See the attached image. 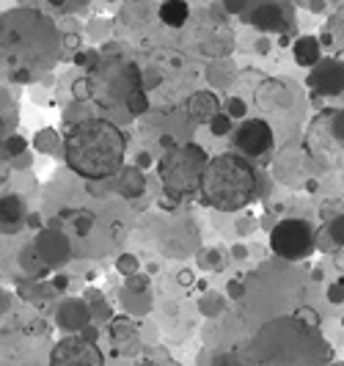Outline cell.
<instances>
[{
	"mask_svg": "<svg viewBox=\"0 0 344 366\" xmlns=\"http://www.w3.org/2000/svg\"><path fill=\"white\" fill-rule=\"evenodd\" d=\"M0 223H3V234H17L23 229V223H28V215H25V204L20 196H3L0 201Z\"/></svg>",
	"mask_w": 344,
	"mask_h": 366,
	"instance_id": "13",
	"label": "cell"
},
{
	"mask_svg": "<svg viewBox=\"0 0 344 366\" xmlns=\"http://www.w3.org/2000/svg\"><path fill=\"white\" fill-rule=\"evenodd\" d=\"M33 77H36V74H33L31 69H17V72L11 74L14 83H33Z\"/></svg>",
	"mask_w": 344,
	"mask_h": 366,
	"instance_id": "41",
	"label": "cell"
},
{
	"mask_svg": "<svg viewBox=\"0 0 344 366\" xmlns=\"http://www.w3.org/2000/svg\"><path fill=\"white\" fill-rule=\"evenodd\" d=\"M50 284H53V287H56L58 292H63V289L69 287V278H66V275H61V273H56V278H53Z\"/></svg>",
	"mask_w": 344,
	"mask_h": 366,
	"instance_id": "46",
	"label": "cell"
},
{
	"mask_svg": "<svg viewBox=\"0 0 344 366\" xmlns=\"http://www.w3.org/2000/svg\"><path fill=\"white\" fill-rule=\"evenodd\" d=\"M28 229H33V232H42V218L33 212V215H28Z\"/></svg>",
	"mask_w": 344,
	"mask_h": 366,
	"instance_id": "48",
	"label": "cell"
},
{
	"mask_svg": "<svg viewBox=\"0 0 344 366\" xmlns=\"http://www.w3.org/2000/svg\"><path fill=\"white\" fill-rule=\"evenodd\" d=\"M91 320H94V314H91V306L86 300L66 298L56 308V325L63 333H80L83 328L91 325Z\"/></svg>",
	"mask_w": 344,
	"mask_h": 366,
	"instance_id": "11",
	"label": "cell"
},
{
	"mask_svg": "<svg viewBox=\"0 0 344 366\" xmlns=\"http://www.w3.org/2000/svg\"><path fill=\"white\" fill-rule=\"evenodd\" d=\"M33 146H36L39 152H47V155H53V152L61 146V135L56 133V130H42V133L36 135Z\"/></svg>",
	"mask_w": 344,
	"mask_h": 366,
	"instance_id": "26",
	"label": "cell"
},
{
	"mask_svg": "<svg viewBox=\"0 0 344 366\" xmlns=\"http://www.w3.org/2000/svg\"><path fill=\"white\" fill-rule=\"evenodd\" d=\"M80 336H83V339H89V341H96L99 331H96L94 325H89V328H83V331H80Z\"/></svg>",
	"mask_w": 344,
	"mask_h": 366,
	"instance_id": "49",
	"label": "cell"
},
{
	"mask_svg": "<svg viewBox=\"0 0 344 366\" xmlns=\"http://www.w3.org/2000/svg\"><path fill=\"white\" fill-rule=\"evenodd\" d=\"M28 331H31L33 336H42V333H47V325H44L42 317H33V322L28 325Z\"/></svg>",
	"mask_w": 344,
	"mask_h": 366,
	"instance_id": "44",
	"label": "cell"
},
{
	"mask_svg": "<svg viewBox=\"0 0 344 366\" xmlns=\"http://www.w3.org/2000/svg\"><path fill=\"white\" fill-rule=\"evenodd\" d=\"M152 163H155V160H152V155H149V152H138V155H135V166L141 168V171L152 168Z\"/></svg>",
	"mask_w": 344,
	"mask_h": 366,
	"instance_id": "42",
	"label": "cell"
},
{
	"mask_svg": "<svg viewBox=\"0 0 344 366\" xmlns=\"http://www.w3.org/2000/svg\"><path fill=\"white\" fill-rule=\"evenodd\" d=\"M110 339L116 344V353H122V355L135 353V347H138V331L129 322V317H116L110 322Z\"/></svg>",
	"mask_w": 344,
	"mask_h": 366,
	"instance_id": "15",
	"label": "cell"
},
{
	"mask_svg": "<svg viewBox=\"0 0 344 366\" xmlns=\"http://www.w3.org/2000/svg\"><path fill=\"white\" fill-rule=\"evenodd\" d=\"M20 262H23V267L31 273L33 278H44V273L50 270V267L42 262V256L36 254V245H33V242L23 248V254H20Z\"/></svg>",
	"mask_w": 344,
	"mask_h": 366,
	"instance_id": "22",
	"label": "cell"
},
{
	"mask_svg": "<svg viewBox=\"0 0 344 366\" xmlns=\"http://www.w3.org/2000/svg\"><path fill=\"white\" fill-rule=\"evenodd\" d=\"M226 113H229L231 119H246V113H248V105L240 100V97H231V100L226 102Z\"/></svg>",
	"mask_w": 344,
	"mask_h": 366,
	"instance_id": "33",
	"label": "cell"
},
{
	"mask_svg": "<svg viewBox=\"0 0 344 366\" xmlns=\"http://www.w3.org/2000/svg\"><path fill=\"white\" fill-rule=\"evenodd\" d=\"M177 281H179V287H190V284L196 281V275H193V270H190V267H185V270H179Z\"/></svg>",
	"mask_w": 344,
	"mask_h": 366,
	"instance_id": "43",
	"label": "cell"
},
{
	"mask_svg": "<svg viewBox=\"0 0 344 366\" xmlns=\"http://www.w3.org/2000/svg\"><path fill=\"white\" fill-rule=\"evenodd\" d=\"M198 190L207 207L218 212H240L259 196V179L248 157L237 152H223L210 157Z\"/></svg>",
	"mask_w": 344,
	"mask_h": 366,
	"instance_id": "3",
	"label": "cell"
},
{
	"mask_svg": "<svg viewBox=\"0 0 344 366\" xmlns=\"http://www.w3.org/2000/svg\"><path fill=\"white\" fill-rule=\"evenodd\" d=\"M50 366H105V355L96 341L72 333L50 350Z\"/></svg>",
	"mask_w": 344,
	"mask_h": 366,
	"instance_id": "7",
	"label": "cell"
},
{
	"mask_svg": "<svg viewBox=\"0 0 344 366\" xmlns=\"http://www.w3.org/2000/svg\"><path fill=\"white\" fill-rule=\"evenodd\" d=\"M292 58L298 67L314 69L322 61V47H319V39L314 36H300L295 44H292Z\"/></svg>",
	"mask_w": 344,
	"mask_h": 366,
	"instance_id": "16",
	"label": "cell"
},
{
	"mask_svg": "<svg viewBox=\"0 0 344 366\" xmlns=\"http://www.w3.org/2000/svg\"><path fill=\"white\" fill-rule=\"evenodd\" d=\"M231 256H234V259H246V256H248V248H246V245H234V248H231Z\"/></svg>",
	"mask_w": 344,
	"mask_h": 366,
	"instance_id": "50",
	"label": "cell"
},
{
	"mask_svg": "<svg viewBox=\"0 0 344 366\" xmlns=\"http://www.w3.org/2000/svg\"><path fill=\"white\" fill-rule=\"evenodd\" d=\"M122 303H125V308L129 314H135V317H144L146 311H149V295L146 292H135V289H122Z\"/></svg>",
	"mask_w": 344,
	"mask_h": 366,
	"instance_id": "21",
	"label": "cell"
},
{
	"mask_svg": "<svg viewBox=\"0 0 344 366\" xmlns=\"http://www.w3.org/2000/svg\"><path fill=\"white\" fill-rule=\"evenodd\" d=\"M339 61H342V64H344V50H342V53H339Z\"/></svg>",
	"mask_w": 344,
	"mask_h": 366,
	"instance_id": "58",
	"label": "cell"
},
{
	"mask_svg": "<svg viewBox=\"0 0 344 366\" xmlns=\"http://www.w3.org/2000/svg\"><path fill=\"white\" fill-rule=\"evenodd\" d=\"M342 325H344V317H342Z\"/></svg>",
	"mask_w": 344,
	"mask_h": 366,
	"instance_id": "59",
	"label": "cell"
},
{
	"mask_svg": "<svg viewBox=\"0 0 344 366\" xmlns=\"http://www.w3.org/2000/svg\"><path fill=\"white\" fill-rule=\"evenodd\" d=\"M317 232L303 218H284L270 229V251L286 262H303L314 254Z\"/></svg>",
	"mask_w": 344,
	"mask_h": 366,
	"instance_id": "6",
	"label": "cell"
},
{
	"mask_svg": "<svg viewBox=\"0 0 344 366\" xmlns=\"http://www.w3.org/2000/svg\"><path fill=\"white\" fill-rule=\"evenodd\" d=\"M177 201H179V196H174V193H165V196H160L157 207H160L163 212H174V209H177Z\"/></svg>",
	"mask_w": 344,
	"mask_h": 366,
	"instance_id": "39",
	"label": "cell"
},
{
	"mask_svg": "<svg viewBox=\"0 0 344 366\" xmlns=\"http://www.w3.org/2000/svg\"><path fill=\"white\" fill-rule=\"evenodd\" d=\"M292 317H295L298 322L309 325V328H319V325H322V317H319V311H317V308H312V306H298Z\"/></svg>",
	"mask_w": 344,
	"mask_h": 366,
	"instance_id": "27",
	"label": "cell"
},
{
	"mask_svg": "<svg viewBox=\"0 0 344 366\" xmlns=\"http://www.w3.org/2000/svg\"><path fill=\"white\" fill-rule=\"evenodd\" d=\"M47 3L56 11H80V8H86L89 0H47Z\"/></svg>",
	"mask_w": 344,
	"mask_h": 366,
	"instance_id": "32",
	"label": "cell"
},
{
	"mask_svg": "<svg viewBox=\"0 0 344 366\" xmlns=\"http://www.w3.org/2000/svg\"><path fill=\"white\" fill-rule=\"evenodd\" d=\"M218 107H220V102L212 91H198V94H193L188 102L190 116H193L196 122H207V124L218 116Z\"/></svg>",
	"mask_w": 344,
	"mask_h": 366,
	"instance_id": "17",
	"label": "cell"
},
{
	"mask_svg": "<svg viewBox=\"0 0 344 366\" xmlns=\"http://www.w3.org/2000/svg\"><path fill=\"white\" fill-rule=\"evenodd\" d=\"M284 8L281 0H265L262 6H256L253 8V14H250L248 20L259 28V31H265V34H281L284 28H286V17H284Z\"/></svg>",
	"mask_w": 344,
	"mask_h": 366,
	"instance_id": "12",
	"label": "cell"
},
{
	"mask_svg": "<svg viewBox=\"0 0 344 366\" xmlns=\"http://www.w3.org/2000/svg\"><path fill=\"white\" fill-rule=\"evenodd\" d=\"M160 20H163V25H168V28H182L190 20L188 0H165V3L160 6Z\"/></svg>",
	"mask_w": 344,
	"mask_h": 366,
	"instance_id": "19",
	"label": "cell"
},
{
	"mask_svg": "<svg viewBox=\"0 0 344 366\" xmlns=\"http://www.w3.org/2000/svg\"><path fill=\"white\" fill-rule=\"evenodd\" d=\"M63 218H72V232L77 234V237H89V232L94 229L96 218L94 212H89V209H72V212H63Z\"/></svg>",
	"mask_w": 344,
	"mask_h": 366,
	"instance_id": "20",
	"label": "cell"
},
{
	"mask_svg": "<svg viewBox=\"0 0 344 366\" xmlns=\"http://www.w3.org/2000/svg\"><path fill=\"white\" fill-rule=\"evenodd\" d=\"M116 270L129 278V275H135V273H141V262H138V256H132V254H122L119 259H116Z\"/></svg>",
	"mask_w": 344,
	"mask_h": 366,
	"instance_id": "28",
	"label": "cell"
},
{
	"mask_svg": "<svg viewBox=\"0 0 344 366\" xmlns=\"http://www.w3.org/2000/svg\"><path fill=\"white\" fill-rule=\"evenodd\" d=\"M198 311L204 314V317H220L223 311H226V298L220 295V292H204L201 298H198Z\"/></svg>",
	"mask_w": 344,
	"mask_h": 366,
	"instance_id": "23",
	"label": "cell"
},
{
	"mask_svg": "<svg viewBox=\"0 0 344 366\" xmlns=\"http://www.w3.org/2000/svg\"><path fill=\"white\" fill-rule=\"evenodd\" d=\"M231 116L229 113H218L212 122H210V133L218 135V138H226V135H231Z\"/></svg>",
	"mask_w": 344,
	"mask_h": 366,
	"instance_id": "29",
	"label": "cell"
},
{
	"mask_svg": "<svg viewBox=\"0 0 344 366\" xmlns=\"http://www.w3.org/2000/svg\"><path fill=\"white\" fill-rule=\"evenodd\" d=\"M226 292H229V298L231 300H240L243 295H246V287H243V281H229V287H226Z\"/></svg>",
	"mask_w": 344,
	"mask_h": 366,
	"instance_id": "40",
	"label": "cell"
},
{
	"mask_svg": "<svg viewBox=\"0 0 344 366\" xmlns=\"http://www.w3.org/2000/svg\"><path fill=\"white\" fill-rule=\"evenodd\" d=\"M250 226H253V221H240V223H237V234H250L253 232Z\"/></svg>",
	"mask_w": 344,
	"mask_h": 366,
	"instance_id": "51",
	"label": "cell"
},
{
	"mask_svg": "<svg viewBox=\"0 0 344 366\" xmlns=\"http://www.w3.org/2000/svg\"><path fill=\"white\" fill-rule=\"evenodd\" d=\"M292 102L289 89L284 86L281 80H265L259 89H256V105L265 107V110H276V107H286Z\"/></svg>",
	"mask_w": 344,
	"mask_h": 366,
	"instance_id": "14",
	"label": "cell"
},
{
	"mask_svg": "<svg viewBox=\"0 0 344 366\" xmlns=\"http://www.w3.org/2000/svg\"><path fill=\"white\" fill-rule=\"evenodd\" d=\"M8 306H11V295H8V292H3V295H0V314H3V317L8 314Z\"/></svg>",
	"mask_w": 344,
	"mask_h": 366,
	"instance_id": "47",
	"label": "cell"
},
{
	"mask_svg": "<svg viewBox=\"0 0 344 366\" xmlns=\"http://www.w3.org/2000/svg\"><path fill=\"white\" fill-rule=\"evenodd\" d=\"M312 278H314V281H322V278H325V273L317 267V270H312Z\"/></svg>",
	"mask_w": 344,
	"mask_h": 366,
	"instance_id": "54",
	"label": "cell"
},
{
	"mask_svg": "<svg viewBox=\"0 0 344 366\" xmlns=\"http://www.w3.org/2000/svg\"><path fill=\"white\" fill-rule=\"evenodd\" d=\"M312 11L314 14H322L325 11V0H312Z\"/></svg>",
	"mask_w": 344,
	"mask_h": 366,
	"instance_id": "52",
	"label": "cell"
},
{
	"mask_svg": "<svg viewBox=\"0 0 344 366\" xmlns=\"http://www.w3.org/2000/svg\"><path fill=\"white\" fill-rule=\"evenodd\" d=\"M234 149L237 155L248 157V160H256L262 155H267L276 143V135H273V127L265 122V119H246L237 130H234Z\"/></svg>",
	"mask_w": 344,
	"mask_h": 366,
	"instance_id": "8",
	"label": "cell"
},
{
	"mask_svg": "<svg viewBox=\"0 0 344 366\" xmlns=\"http://www.w3.org/2000/svg\"><path fill=\"white\" fill-rule=\"evenodd\" d=\"M328 303H333V306H339V303H344V278H342V281H336V284H331V287H328Z\"/></svg>",
	"mask_w": 344,
	"mask_h": 366,
	"instance_id": "37",
	"label": "cell"
},
{
	"mask_svg": "<svg viewBox=\"0 0 344 366\" xmlns=\"http://www.w3.org/2000/svg\"><path fill=\"white\" fill-rule=\"evenodd\" d=\"M127 289H135V292H146L149 289V278L146 275H141V273H135V275H129L125 284Z\"/></svg>",
	"mask_w": 344,
	"mask_h": 366,
	"instance_id": "35",
	"label": "cell"
},
{
	"mask_svg": "<svg viewBox=\"0 0 344 366\" xmlns=\"http://www.w3.org/2000/svg\"><path fill=\"white\" fill-rule=\"evenodd\" d=\"M33 245H36V254L42 256V262L47 267H58L63 265L66 259H69V251H72V245H69V240H66V234L53 223V226H47V229H42V232L36 234V240H33Z\"/></svg>",
	"mask_w": 344,
	"mask_h": 366,
	"instance_id": "10",
	"label": "cell"
},
{
	"mask_svg": "<svg viewBox=\"0 0 344 366\" xmlns=\"http://www.w3.org/2000/svg\"><path fill=\"white\" fill-rule=\"evenodd\" d=\"M256 50H259L262 55H267V50H270V41H265V39H262V41L256 44Z\"/></svg>",
	"mask_w": 344,
	"mask_h": 366,
	"instance_id": "53",
	"label": "cell"
},
{
	"mask_svg": "<svg viewBox=\"0 0 344 366\" xmlns=\"http://www.w3.org/2000/svg\"><path fill=\"white\" fill-rule=\"evenodd\" d=\"M86 303L91 306V314H94V320H99V322H108V320L113 317V311H110V306L105 303L102 292H94V289H89V298H86Z\"/></svg>",
	"mask_w": 344,
	"mask_h": 366,
	"instance_id": "25",
	"label": "cell"
},
{
	"mask_svg": "<svg viewBox=\"0 0 344 366\" xmlns=\"http://www.w3.org/2000/svg\"><path fill=\"white\" fill-rule=\"evenodd\" d=\"M28 152V143H25V138L23 135H6L3 138V160H14V157H20V155H25Z\"/></svg>",
	"mask_w": 344,
	"mask_h": 366,
	"instance_id": "24",
	"label": "cell"
},
{
	"mask_svg": "<svg viewBox=\"0 0 344 366\" xmlns=\"http://www.w3.org/2000/svg\"><path fill=\"white\" fill-rule=\"evenodd\" d=\"M61 36L50 17L33 8H11L3 14V61L47 69L58 61Z\"/></svg>",
	"mask_w": 344,
	"mask_h": 366,
	"instance_id": "2",
	"label": "cell"
},
{
	"mask_svg": "<svg viewBox=\"0 0 344 366\" xmlns=\"http://www.w3.org/2000/svg\"><path fill=\"white\" fill-rule=\"evenodd\" d=\"M127 138L108 119H83L66 127L63 160L83 179H110L125 171Z\"/></svg>",
	"mask_w": 344,
	"mask_h": 366,
	"instance_id": "1",
	"label": "cell"
},
{
	"mask_svg": "<svg viewBox=\"0 0 344 366\" xmlns=\"http://www.w3.org/2000/svg\"><path fill=\"white\" fill-rule=\"evenodd\" d=\"M331 130H333V138L344 146V110L333 113V124H331Z\"/></svg>",
	"mask_w": 344,
	"mask_h": 366,
	"instance_id": "38",
	"label": "cell"
},
{
	"mask_svg": "<svg viewBox=\"0 0 344 366\" xmlns=\"http://www.w3.org/2000/svg\"><path fill=\"white\" fill-rule=\"evenodd\" d=\"M122 196L127 199H138L144 190H146V179H144V171L138 166H129L119 174V188H116Z\"/></svg>",
	"mask_w": 344,
	"mask_h": 366,
	"instance_id": "18",
	"label": "cell"
},
{
	"mask_svg": "<svg viewBox=\"0 0 344 366\" xmlns=\"http://www.w3.org/2000/svg\"><path fill=\"white\" fill-rule=\"evenodd\" d=\"M146 270H149V275H152V273H157V262H149V265H146Z\"/></svg>",
	"mask_w": 344,
	"mask_h": 366,
	"instance_id": "57",
	"label": "cell"
},
{
	"mask_svg": "<svg viewBox=\"0 0 344 366\" xmlns=\"http://www.w3.org/2000/svg\"><path fill=\"white\" fill-rule=\"evenodd\" d=\"M72 94H75V100H91V83H89V77H83L80 83H75L72 86Z\"/></svg>",
	"mask_w": 344,
	"mask_h": 366,
	"instance_id": "34",
	"label": "cell"
},
{
	"mask_svg": "<svg viewBox=\"0 0 344 366\" xmlns=\"http://www.w3.org/2000/svg\"><path fill=\"white\" fill-rule=\"evenodd\" d=\"M127 110L129 116H144L149 110V100H146V91H135L129 100H127Z\"/></svg>",
	"mask_w": 344,
	"mask_h": 366,
	"instance_id": "30",
	"label": "cell"
},
{
	"mask_svg": "<svg viewBox=\"0 0 344 366\" xmlns=\"http://www.w3.org/2000/svg\"><path fill=\"white\" fill-rule=\"evenodd\" d=\"M306 190H309V193H314V190H317V182H314V179H312V182H306Z\"/></svg>",
	"mask_w": 344,
	"mask_h": 366,
	"instance_id": "56",
	"label": "cell"
},
{
	"mask_svg": "<svg viewBox=\"0 0 344 366\" xmlns=\"http://www.w3.org/2000/svg\"><path fill=\"white\" fill-rule=\"evenodd\" d=\"M89 83H91V100L102 102L108 107L125 105L135 91H146L144 89V74L141 69L129 61H102L89 67Z\"/></svg>",
	"mask_w": 344,
	"mask_h": 366,
	"instance_id": "5",
	"label": "cell"
},
{
	"mask_svg": "<svg viewBox=\"0 0 344 366\" xmlns=\"http://www.w3.org/2000/svg\"><path fill=\"white\" fill-rule=\"evenodd\" d=\"M138 366H160V364H155V361H149V358H141V361H138Z\"/></svg>",
	"mask_w": 344,
	"mask_h": 366,
	"instance_id": "55",
	"label": "cell"
},
{
	"mask_svg": "<svg viewBox=\"0 0 344 366\" xmlns=\"http://www.w3.org/2000/svg\"><path fill=\"white\" fill-rule=\"evenodd\" d=\"M306 83L314 89V94L336 97L344 91V64L339 58H322L306 77Z\"/></svg>",
	"mask_w": 344,
	"mask_h": 366,
	"instance_id": "9",
	"label": "cell"
},
{
	"mask_svg": "<svg viewBox=\"0 0 344 366\" xmlns=\"http://www.w3.org/2000/svg\"><path fill=\"white\" fill-rule=\"evenodd\" d=\"M11 166H14V168H20V171H23V168H28V166H31V155L25 152V155H20V157H14V160H11Z\"/></svg>",
	"mask_w": 344,
	"mask_h": 366,
	"instance_id": "45",
	"label": "cell"
},
{
	"mask_svg": "<svg viewBox=\"0 0 344 366\" xmlns=\"http://www.w3.org/2000/svg\"><path fill=\"white\" fill-rule=\"evenodd\" d=\"M328 237H331L333 245H344V212L328 223Z\"/></svg>",
	"mask_w": 344,
	"mask_h": 366,
	"instance_id": "31",
	"label": "cell"
},
{
	"mask_svg": "<svg viewBox=\"0 0 344 366\" xmlns=\"http://www.w3.org/2000/svg\"><path fill=\"white\" fill-rule=\"evenodd\" d=\"M218 265H220L218 251H212V248H210V251H201V254H198V267H204V270H207V267H218Z\"/></svg>",
	"mask_w": 344,
	"mask_h": 366,
	"instance_id": "36",
	"label": "cell"
},
{
	"mask_svg": "<svg viewBox=\"0 0 344 366\" xmlns=\"http://www.w3.org/2000/svg\"><path fill=\"white\" fill-rule=\"evenodd\" d=\"M207 163L210 157L198 143H182V146L168 149L157 163V174L165 182V193H174L182 199L193 190H198Z\"/></svg>",
	"mask_w": 344,
	"mask_h": 366,
	"instance_id": "4",
	"label": "cell"
}]
</instances>
